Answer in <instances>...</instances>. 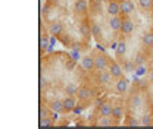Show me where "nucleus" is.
<instances>
[{
    "mask_svg": "<svg viewBox=\"0 0 153 129\" xmlns=\"http://www.w3.org/2000/svg\"><path fill=\"white\" fill-rule=\"evenodd\" d=\"M94 57V65H96V71H106V69H109V63H111V60L106 57L105 55H96L93 56Z\"/></svg>",
    "mask_w": 153,
    "mask_h": 129,
    "instance_id": "1",
    "label": "nucleus"
},
{
    "mask_svg": "<svg viewBox=\"0 0 153 129\" xmlns=\"http://www.w3.org/2000/svg\"><path fill=\"white\" fill-rule=\"evenodd\" d=\"M81 66L85 69V71H94L96 69V65H94V57H91V56H84L82 59H81Z\"/></svg>",
    "mask_w": 153,
    "mask_h": 129,
    "instance_id": "2",
    "label": "nucleus"
},
{
    "mask_svg": "<svg viewBox=\"0 0 153 129\" xmlns=\"http://www.w3.org/2000/svg\"><path fill=\"white\" fill-rule=\"evenodd\" d=\"M109 74L112 75L114 79L122 78V69H121V66H119L116 62H111V63H109Z\"/></svg>",
    "mask_w": 153,
    "mask_h": 129,
    "instance_id": "3",
    "label": "nucleus"
},
{
    "mask_svg": "<svg viewBox=\"0 0 153 129\" xmlns=\"http://www.w3.org/2000/svg\"><path fill=\"white\" fill-rule=\"evenodd\" d=\"M106 10H108V13H109L111 16H116V15H119V13H121V6H119V1L114 0V1L108 3Z\"/></svg>",
    "mask_w": 153,
    "mask_h": 129,
    "instance_id": "4",
    "label": "nucleus"
},
{
    "mask_svg": "<svg viewBox=\"0 0 153 129\" xmlns=\"http://www.w3.org/2000/svg\"><path fill=\"white\" fill-rule=\"evenodd\" d=\"M133 31H134V22L128 18L124 19L122 21V27H121V32L125 34V35H130Z\"/></svg>",
    "mask_w": 153,
    "mask_h": 129,
    "instance_id": "5",
    "label": "nucleus"
},
{
    "mask_svg": "<svg viewBox=\"0 0 153 129\" xmlns=\"http://www.w3.org/2000/svg\"><path fill=\"white\" fill-rule=\"evenodd\" d=\"M76 95H78V100L85 101V100H88V98L93 95V91H91L90 88H87V87H81V88H78Z\"/></svg>",
    "mask_w": 153,
    "mask_h": 129,
    "instance_id": "6",
    "label": "nucleus"
},
{
    "mask_svg": "<svg viewBox=\"0 0 153 129\" xmlns=\"http://www.w3.org/2000/svg\"><path fill=\"white\" fill-rule=\"evenodd\" d=\"M87 7L88 6H87V1L85 0H76L75 6H74L76 15H85L87 13Z\"/></svg>",
    "mask_w": 153,
    "mask_h": 129,
    "instance_id": "7",
    "label": "nucleus"
},
{
    "mask_svg": "<svg viewBox=\"0 0 153 129\" xmlns=\"http://www.w3.org/2000/svg\"><path fill=\"white\" fill-rule=\"evenodd\" d=\"M109 27L112 31H121V27H122V19L119 18V15L116 16H111L109 19Z\"/></svg>",
    "mask_w": 153,
    "mask_h": 129,
    "instance_id": "8",
    "label": "nucleus"
},
{
    "mask_svg": "<svg viewBox=\"0 0 153 129\" xmlns=\"http://www.w3.org/2000/svg\"><path fill=\"white\" fill-rule=\"evenodd\" d=\"M115 88H116V91L119 92V94H124V92L128 90V81H127L125 78H119V79H116Z\"/></svg>",
    "mask_w": 153,
    "mask_h": 129,
    "instance_id": "9",
    "label": "nucleus"
},
{
    "mask_svg": "<svg viewBox=\"0 0 153 129\" xmlns=\"http://www.w3.org/2000/svg\"><path fill=\"white\" fill-rule=\"evenodd\" d=\"M119 6H121V13H124V15H130V13L134 10V4L131 3V0L121 1Z\"/></svg>",
    "mask_w": 153,
    "mask_h": 129,
    "instance_id": "10",
    "label": "nucleus"
},
{
    "mask_svg": "<svg viewBox=\"0 0 153 129\" xmlns=\"http://www.w3.org/2000/svg\"><path fill=\"white\" fill-rule=\"evenodd\" d=\"M62 31H63V25H62L60 22H52V24L49 25V32H50L53 37L59 35Z\"/></svg>",
    "mask_w": 153,
    "mask_h": 129,
    "instance_id": "11",
    "label": "nucleus"
},
{
    "mask_svg": "<svg viewBox=\"0 0 153 129\" xmlns=\"http://www.w3.org/2000/svg\"><path fill=\"white\" fill-rule=\"evenodd\" d=\"M114 116H100L99 120H97V126H112L115 122H114Z\"/></svg>",
    "mask_w": 153,
    "mask_h": 129,
    "instance_id": "12",
    "label": "nucleus"
},
{
    "mask_svg": "<svg viewBox=\"0 0 153 129\" xmlns=\"http://www.w3.org/2000/svg\"><path fill=\"white\" fill-rule=\"evenodd\" d=\"M75 106H76L75 100H74L72 95H69V97H66V98L63 100V111H74Z\"/></svg>",
    "mask_w": 153,
    "mask_h": 129,
    "instance_id": "13",
    "label": "nucleus"
},
{
    "mask_svg": "<svg viewBox=\"0 0 153 129\" xmlns=\"http://www.w3.org/2000/svg\"><path fill=\"white\" fill-rule=\"evenodd\" d=\"M112 111H114V106L109 104V103H103V104H100V107H99L100 116H112Z\"/></svg>",
    "mask_w": 153,
    "mask_h": 129,
    "instance_id": "14",
    "label": "nucleus"
},
{
    "mask_svg": "<svg viewBox=\"0 0 153 129\" xmlns=\"http://www.w3.org/2000/svg\"><path fill=\"white\" fill-rule=\"evenodd\" d=\"M141 104H143V100H141V95L140 94H133L130 97V106L133 109H140Z\"/></svg>",
    "mask_w": 153,
    "mask_h": 129,
    "instance_id": "15",
    "label": "nucleus"
},
{
    "mask_svg": "<svg viewBox=\"0 0 153 129\" xmlns=\"http://www.w3.org/2000/svg\"><path fill=\"white\" fill-rule=\"evenodd\" d=\"M49 107L55 113H62L63 111V100H52Z\"/></svg>",
    "mask_w": 153,
    "mask_h": 129,
    "instance_id": "16",
    "label": "nucleus"
},
{
    "mask_svg": "<svg viewBox=\"0 0 153 129\" xmlns=\"http://www.w3.org/2000/svg\"><path fill=\"white\" fill-rule=\"evenodd\" d=\"M112 75L109 72H105V71H100V75H99V81L100 84H112Z\"/></svg>",
    "mask_w": 153,
    "mask_h": 129,
    "instance_id": "17",
    "label": "nucleus"
},
{
    "mask_svg": "<svg viewBox=\"0 0 153 129\" xmlns=\"http://www.w3.org/2000/svg\"><path fill=\"white\" fill-rule=\"evenodd\" d=\"M125 52H127V44H125V41H119L118 46H116V49H115L116 56H118V57H122V56L125 55Z\"/></svg>",
    "mask_w": 153,
    "mask_h": 129,
    "instance_id": "18",
    "label": "nucleus"
},
{
    "mask_svg": "<svg viewBox=\"0 0 153 129\" xmlns=\"http://www.w3.org/2000/svg\"><path fill=\"white\" fill-rule=\"evenodd\" d=\"M141 41L146 47H153V32H146L141 38Z\"/></svg>",
    "mask_w": 153,
    "mask_h": 129,
    "instance_id": "19",
    "label": "nucleus"
},
{
    "mask_svg": "<svg viewBox=\"0 0 153 129\" xmlns=\"http://www.w3.org/2000/svg\"><path fill=\"white\" fill-rule=\"evenodd\" d=\"M91 35L96 38V40H100L102 38V28L99 24H93L91 25Z\"/></svg>",
    "mask_w": 153,
    "mask_h": 129,
    "instance_id": "20",
    "label": "nucleus"
},
{
    "mask_svg": "<svg viewBox=\"0 0 153 129\" xmlns=\"http://www.w3.org/2000/svg\"><path fill=\"white\" fill-rule=\"evenodd\" d=\"M79 32L82 34V37H90L91 35V28H88V25L85 22H82L79 25Z\"/></svg>",
    "mask_w": 153,
    "mask_h": 129,
    "instance_id": "21",
    "label": "nucleus"
},
{
    "mask_svg": "<svg viewBox=\"0 0 153 129\" xmlns=\"http://www.w3.org/2000/svg\"><path fill=\"white\" fill-rule=\"evenodd\" d=\"M138 6L143 10H150L153 7V0H138Z\"/></svg>",
    "mask_w": 153,
    "mask_h": 129,
    "instance_id": "22",
    "label": "nucleus"
},
{
    "mask_svg": "<svg viewBox=\"0 0 153 129\" xmlns=\"http://www.w3.org/2000/svg\"><path fill=\"white\" fill-rule=\"evenodd\" d=\"M76 92H78V90H76V87L74 84H66V87H65V94L66 95H74Z\"/></svg>",
    "mask_w": 153,
    "mask_h": 129,
    "instance_id": "23",
    "label": "nucleus"
},
{
    "mask_svg": "<svg viewBox=\"0 0 153 129\" xmlns=\"http://www.w3.org/2000/svg\"><path fill=\"white\" fill-rule=\"evenodd\" d=\"M112 116H114L116 120L122 119V109H121V106H114V111H112Z\"/></svg>",
    "mask_w": 153,
    "mask_h": 129,
    "instance_id": "24",
    "label": "nucleus"
},
{
    "mask_svg": "<svg viewBox=\"0 0 153 129\" xmlns=\"http://www.w3.org/2000/svg\"><path fill=\"white\" fill-rule=\"evenodd\" d=\"M55 125V120L50 119V117H46V119H40V126H53Z\"/></svg>",
    "mask_w": 153,
    "mask_h": 129,
    "instance_id": "25",
    "label": "nucleus"
},
{
    "mask_svg": "<svg viewBox=\"0 0 153 129\" xmlns=\"http://www.w3.org/2000/svg\"><path fill=\"white\" fill-rule=\"evenodd\" d=\"M49 44H50L49 37H41V40H40V49H41V50H47Z\"/></svg>",
    "mask_w": 153,
    "mask_h": 129,
    "instance_id": "26",
    "label": "nucleus"
},
{
    "mask_svg": "<svg viewBox=\"0 0 153 129\" xmlns=\"http://www.w3.org/2000/svg\"><path fill=\"white\" fill-rule=\"evenodd\" d=\"M140 125H141V126H149V125H152V117H150L149 114L143 116V120L140 122Z\"/></svg>",
    "mask_w": 153,
    "mask_h": 129,
    "instance_id": "27",
    "label": "nucleus"
},
{
    "mask_svg": "<svg viewBox=\"0 0 153 129\" xmlns=\"http://www.w3.org/2000/svg\"><path fill=\"white\" fill-rule=\"evenodd\" d=\"M125 125H128V126H138L140 122H138L137 119H134V117H128L127 122H125Z\"/></svg>",
    "mask_w": 153,
    "mask_h": 129,
    "instance_id": "28",
    "label": "nucleus"
},
{
    "mask_svg": "<svg viewBox=\"0 0 153 129\" xmlns=\"http://www.w3.org/2000/svg\"><path fill=\"white\" fill-rule=\"evenodd\" d=\"M46 117H49V110L46 107H41L40 109V119H46Z\"/></svg>",
    "mask_w": 153,
    "mask_h": 129,
    "instance_id": "29",
    "label": "nucleus"
},
{
    "mask_svg": "<svg viewBox=\"0 0 153 129\" xmlns=\"http://www.w3.org/2000/svg\"><path fill=\"white\" fill-rule=\"evenodd\" d=\"M144 72H146V68H144V66H141V65H140L138 68H135V74L137 75H140V76H141V75H144Z\"/></svg>",
    "mask_w": 153,
    "mask_h": 129,
    "instance_id": "30",
    "label": "nucleus"
},
{
    "mask_svg": "<svg viewBox=\"0 0 153 129\" xmlns=\"http://www.w3.org/2000/svg\"><path fill=\"white\" fill-rule=\"evenodd\" d=\"M40 87H41V88H44V87H46V78H44V76H41V78H40Z\"/></svg>",
    "mask_w": 153,
    "mask_h": 129,
    "instance_id": "31",
    "label": "nucleus"
},
{
    "mask_svg": "<svg viewBox=\"0 0 153 129\" xmlns=\"http://www.w3.org/2000/svg\"><path fill=\"white\" fill-rule=\"evenodd\" d=\"M55 95H56V92L55 91H49V90L46 91V97H55Z\"/></svg>",
    "mask_w": 153,
    "mask_h": 129,
    "instance_id": "32",
    "label": "nucleus"
},
{
    "mask_svg": "<svg viewBox=\"0 0 153 129\" xmlns=\"http://www.w3.org/2000/svg\"><path fill=\"white\" fill-rule=\"evenodd\" d=\"M103 1H105V0H91V3H93V4H102Z\"/></svg>",
    "mask_w": 153,
    "mask_h": 129,
    "instance_id": "33",
    "label": "nucleus"
},
{
    "mask_svg": "<svg viewBox=\"0 0 153 129\" xmlns=\"http://www.w3.org/2000/svg\"><path fill=\"white\" fill-rule=\"evenodd\" d=\"M149 81H150V84L153 85V69L150 71V74H149Z\"/></svg>",
    "mask_w": 153,
    "mask_h": 129,
    "instance_id": "34",
    "label": "nucleus"
},
{
    "mask_svg": "<svg viewBox=\"0 0 153 129\" xmlns=\"http://www.w3.org/2000/svg\"><path fill=\"white\" fill-rule=\"evenodd\" d=\"M111 1H114V0H105V3H111Z\"/></svg>",
    "mask_w": 153,
    "mask_h": 129,
    "instance_id": "35",
    "label": "nucleus"
},
{
    "mask_svg": "<svg viewBox=\"0 0 153 129\" xmlns=\"http://www.w3.org/2000/svg\"><path fill=\"white\" fill-rule=\"evenodd\" d=\"M116 1H119V3H121V1H125V0H116Z\"/></svg>",
    "mask_w": 153,
    "mask_h": 129,
    "instance_id": "36",
    "label": "nucleus"
},
{
    "mask_svg": "<svg viewBox=\"0 0 153 129\" xmlns=\"http://www.w3.org/2000/svg\"><path fill=\"white\" fill-rule=\"evenodd\" d=\"M152 65H153V62H152Z\"/></svg>",
    "mask_w": 153,
    "mask_h": 129,
    "instance_id": "37",
    "label": "nucleus"
}]
</instances>
